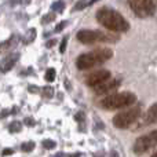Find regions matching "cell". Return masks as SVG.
Here are the masks:
<instances>
[{
	"label": "cell",
	"mask_w": 157,
	"mask_h": 157,
	"mask_svg": "<svg viewBox=\"0 0 157 157\" xmlns=\"http://www.w3.org/2000/svg\"><path fill=\"white\" fill-rule=\"evenodd\" d=\"M51 8L54 11H59V13H61V11H63V8H65V4H63L62 0H58V2H55L54 4L51 6Z\"/></svg>",
	"instance_id": "obj_19"
},
{
	"label": "cell",
	"mask_w": 157,
	"mask_h": 157,
	"mask_svg": "<svg viewBox=\"0 0 157 157\" xmlns=\"http://www.w3.org/2000/svg\"><path fill=\"white\" fill-rule=\"evenodd\" d=\"M136 102V95L130 91L117 92L110 94L101 101V106L106 110H114V109H121L125 106H131Z\"/></svg>",
	"instance_id": "obj_2"
},
{
	"label": "cell",
	"mask_w": 157,
	"mask_h": 157,
	"mask_svg": "<svg viewBox=\"0 0 157 157\" xmlns=\"http://www.w3.org/2000/svg\"><path fill=\"white\" fill-rule=\"evenodd\" d=\"M54 44H55V41H54V40H51L50 43H47V47H52Z\"/></svg>",
	"instance_id": "obj_29"
},
{
	"label": "cell",
	"mask_w": 157,
	"mask_h": 157,
	"mask_svg": "<svg viewBox=\"0 0 157 157\" xmlns=\"http://www.w3.org/2000/svg\"><path fill=\"white\" fill-rule=\"evenodd\" d=\"M77 40L83 44H94L97 41H116L117 37L112 35L101 32V30H90V29H81L76 35Z\"/></svg>",
	"instance_id": "obj_4"
},
{
	"label": "cell",
	"mask_w": 157,
	"mask_h": 157,
	"mask_svg": "<svg viewBox=\"0 0 157 157\" xmlns=\"http://www.w3.org/2000/svg\"><path fill=\"white\" fill-rule=\"evenodd\" d=\"M71 157H80V153H75V155H72Z\"/></svg>",
	"instance_id": "obj_31"
},
{
	"label": "cell",
	"mask_w": 157,
	"mask_h": 157,
	"mask_svg": "<svg viewBox=\"0 0 157 157\" xmlns=\"http://www.w3.org/2000/svg\"><path fill=\"white\" fill-rule=\"evenodd\" d=\"M13 153H14L13 149H4V150L2 152V155H3V156H10V155H13Z\"/></svg>",
	"instance_id": "obj_25"
},
{
	"label": "cell",
	"mask_w": 157,
	"mask_h": 157,
	"mask_svg": "<svg viewBox=\"0 0 157 157\" xmlns=\"http://www.w3.org/2000/svg\"><path fill=\"white\" fill-rule=\"evenodd\" d=\"M18 58H19V54H11V55H8V57H6L4 59L0 62V72L6 73V72L11 71L13 66L15 65V62L18 61Z\"/></svg>",
	"instance_id": "obj_10"
},
{
	"label": "cell",
	"mask_w": 157,
	"mask_h": 157,
	"mask_svg": "<svg viewBox=\"0 0 157 157\" xmlns=\"http://www.w3.org/2000/svg\"><path fill=\"white\" fill-rule=\"evenodd\" d=\"M41 91H43V95L46 98H51L52 95H54V88H52V87H44L43 90H41Z\"/></svg>",
	"instance_id": "obj_20"
},
{
	"label": "cell",
	"mask_w": 157,
	"mask_h": 157,
	"mask_svg": "<svg viewBox=\"0 0 157 157\" xmlns=\"http://www.w3.org/2000/svg\"><path fill=\"white\" fill-rule=\"evenodd\" d=\"M99 62L97 57H95L94 52H87V54H81L77 57L76 59V66L80 71H88V69L97 66Z\"/></svg>",
	"instance_id": "obj_7"
},
{
	"label": "cell",
	"mask_w": 157,
	"mask_h": 157,
	"mask_svg": "<svg viewBox=\"0 0 157 157\" xmlns=\"http://www.w3.org/2000/svg\"><path fill=\"white\" fill-rule=\"evenodd\" d=\"M25 124H29V125H33L35 124V121H33L32 119H25Z\"/></svg>",
	"instance_id": "obj_26"
},
{
	"label": "cell",
	"mask_w": 157,
	"mask_h": 157,
	"mask_svg": "<svg viewBox=\"0 0 157 157\" xmlns=\"http://www.w3.org/2000/svg\"><path fill=\"white\" fill-rule=\"evenodd\" d=\"M66 24H68V22H66V21H62V22H59V24L57 25V28H55V32H61V30H62L63 28L66 26Z\"/></svg>",
	"instance_id": "obj_23"
},
{
	"label": "cell",
	"mask_w": 157,
	"mask_h": 157,
	"mask_svg": "<svg viewBox=\"0 0 157 157\" xmlns=\"http://www.w3.org/2000/svg\"><path fill=\"white\" fill-rule=\"evenodd\" d=\"M29 91L30 92H37L39 88H37V87H29Z\"/></svg>",
	"instance_id": "obj_27"
},
{
	"label": "cell",
	"mask_w": 157,
	"mask_h": 157,
	"mask_svg": "<svg viewBox=\"0 0 157 157\" xmlns=\"http://www.w3.org/2000/svg\"><path fill=\"white\" fill-rule=\"evenodd\" d=\"M41 145H43L44 149H54V147L57 146V144H55L54 141H51V139H44V141L41 142Z\"/></svg>",
	"instance_id": "obj_18"
},
{
	"label": "cell",
	"mask_w": 157,
	"mask_h": 157,
	"mask_svg": "<svg viewBox=\"0 0 157 157\" xmlns=\"http://www.w3.org/2000/svg\"><path fill=\"white\" fill-rule=\"evenodd\" d=\"M95 15H97V21L103 28L112 30V32H127L130 29L128 21H125L124 17L114 8L101 7Z\"/></svg>",
	"instance_id": "obj_1"
},
{
	"label": "cell",
	"mask_w": 157,
	"mask_h": 157,
	"mask_svg": "<svg viewBox=\"0 0 157 157\" xmlns=\"http://www.w3.org/2000/svg\"><path fill=\"white\" fill-rule=\"evenodd\" d=\"M108 78H110V72L106 71V69H99V71H97V72L90 73L88 76L86 77V84L88 87H94V86H97V84L102 83V81L108 80Z\"/></svg>",
	"instance_id": "obj_8"
},
{
	"label": "cell",
	"mask_w": 157,
	"mask_h": 157,
	"mask_svg": "<svg viewBox=\"0 0 157 157\" xmlns=\"http://www.w3.org/2000/svg\"><path fill=\"white\" fill-rule=\"evenodd\" d=\"M18 44V37L17 36H11L10 39H7L6 41H3L0 44V51H7V50H13L14 47Z\"/></svg>",
	"instance_id": "obj_13"
},
{
	"label": "cell",
	"mask_w": 157,
	"mask_h": 157,
	"mask_svg": "<svg viewBox=\"0 0 157 157\" xmlns=\"http://www.w3.org/2000/svg\"><path fill=\"white\" fill-rule=\"evenodd\" d=\"M119 86H120V83L117 80H110V78H108V80H105V81H102V83L94 86L92 88H94V91L97 92L98 95H102V94H108V92L114 91Z\"/></svg>",
	"instance_id": "obj_9"
},
{
	"label": "cell",
	"mask_w": 157,
	"mask_h": 157,
	"mask_svg": "<svg viewBox=\"0 0 157 157\" xmlns=\"http://www.w3.org/2000/svg\"><path fill=\"white\" fill-rule=\"evenodd\" d=\"M19 0H11V3H18Z\"/></svg>",
	"instance_id": "obj_32"
},
{
	"label": "cell",
	"mask_w": 157,
	"mask_h": 157,
	"mask_svg": "<svg viewBox=\"0 0 157 157\" xmlns=\"http://www.w3.org/2000/svg\"><path fill=\"white\" fill-rule=\"evenodd\" d=\"M156 136H157L156 131H152L149 135L139 136V138L135 141V144H134V153L138 156H142L144 153H146L150 147L156 146V142H157Z\"/></svg>",
	"instance_id": "obj_6"
},
{
	"label": "cell",
	"mask_w": 157,
	"mask_h": 157,
	"mask_svg": "<svg viewBox=\"0 0 157 157\" xmlns=\"http://www.w3.org/2000/svg\"><path fill=\"white\" fill-rule=\"evenodd\" d=\"M21 149L22 152H32L35 149V142H25V144H22Z\"/></svg>",
	"instance_id": "obj_17"
},
{
	"label": "cell",
	"mask_w": 157,
	"mask_h": 157,
	"mask_svg": "<svg viewBox=\"0 0 157 157\" xmlns=\"http://www.w3.org/2000/svg\"><path fill=\"white\" fill-rule=\"evenodd\" d=\"M52 157H66V156L63 155V153H57V155H55V156H52Z\"/></svg>",
	"instance_id": "obj_30"
},
{
	"label": "cell",
	"mask_w": 157,
	"mask_h": 157,
	"mask_svg": "<svg viewBox=\"0 0 157 157\" xmlns=\"http://www.w3.org/2000/svg\"><path fill=\"white\" fill-rule=\"evenodd\" d=\"M95 54V57L99 59V62H105V61L110 59L112 57H113V51H112L110 48H97L92 51Z\"/></svg>",
	"instance_id": "obj_11"
},
{
	"label": "cell",
	"mask_w": 157,
	"mask_h": 157,
	"mask_svg": "<svg viewBox=\"0 0 157 157\" xmlns=\"http://www.w3.org/2000/svg\"><path fill=\"white\" fill-rule=\"evenodd\" d=\"M54 18H55L54 14H47V15H44V18L41 19V22H43V24H47V22H51Z\"/></svg>",
	"instance_id": "obj_22"
},
{
	"label": "cell",
	"mask_w": 157,
	"mask_h": 157,
	"mask_svg": "<svg viewBox=\"0 0 157 157\" xmlns=\"http://www.w3.org/2000/svg\"><path fill=\"white\" fill-rule=\"evenodd\" d=\"M86 119V114L83 113V112H78V113L76 114V120L77 121H80V120H84Z\"/></svg>",
	"instance_id": "obj_24"
},
{
	"label": "cell",
	"mask_w": 157,
	"mask_h": 157,
	"mask_svg": "<svg viewBox=\"0 0 157 157\" xmlns=\"http://www.w3.org/2000/svg\"><path fill=\"white\" fill-rule=\"evenodd\" d=\"M44 78H46L47 81H54V78H55V69H52V68L47 69L46 75H44Z\"/></svg>",
	"instance_id": "obj_16"
},
{
	"label": "cell",
	"mask_w": 157,
	"mask_h": 157,
	"mask_svg": "<svg viewBox=\"0 0 157 157\" xmlns=\"http://www.w3.org/2000/svg\"><path fill=\"white\" fill-rule=\"evenodd\" d=\"M156 121H157V106H156V103H153V105L147 109L146 114H145L144 123L145 124H155Z\"/></svg>",
	"instance_id": "obj_12"
},
{
	"label": "cell",
	"mask_w": 157,
	"mask_h": 157,
	"mask_svg": "<svg viewBox=\"0 0 157 157\" xmlns=\"http://www.w3.org/2000/svg\"><path fill=\"white\" fill-rule=\"evenodd\" d=\"M21 123L19 121H13L10 124V128H8V130H10V132H19V131L22 130V127H21Z\"/></svg>",
	"instance_id": "obj_15"
},
{
	"label": "cell",
	"mask_w": 157,
	"mask_h": 157,
	"mask_svg": "<svg viewBox=\"0 0 157 157\" xmlns=\"http://www.w3.org/2000/svg\"><path fill=\"white\" fill-rule=\"evenodd\" d=\"M35 39H36V29L35 28H30V29L26 32V35L24 36V43L29 44V43H32Z\"/></svg>",
	"instance_id": "obj_14"
},
{
	"label": "cell",
	"mask_w": 157,
	"mask_h": 157,
	"mask_svg": "<svg viewBox=\"0 0 157 157\" xmlns=\"http://www.w3.org/2000/svg\"><path fill=\"white\" fill-rule=\"evenodd\" d=\"M128 6L139 18L153 17L156 13V0H128Z\"/></svg>",
	"instance_id": "obj_5"
},
{
	"label": "cell",
	"mask_w": 157,
	"mask_h": 157,
	"mask_svg": "<svg viewBox=\"0 0 157 157\" xmlns=\"http://www.w3.org/2000/svg\"><path fill=\"white\" fill-rule=\"evenodd\" d=\"M66 44H68V37H63L62 41H61V44H59V52H65Z\"/></svg>",
	"instance_id": "obj_21"
},
{
	"label": "cell",
	"mask_w": 157,
	"mask_h": 157,
	"mask_svg": "<svg viewBox=\"0 0 157 157\" xmlns=\"http://www.w3.org/2000/svg\"><path fill=\"white\" fill-rule=\"evenodd\" d=\"M139 117H141V106H132L128 110L120 112L119 114H116L113 117V124L114 127L124 130V128L130 127L131 124H134Z\"/></svg>",
	"instance_id": "obj_3"
},
{
	"label": "cell",
	"mask_w": 157,
	"mask_h": 157,
	"mask_svg": "<svg viewBox=\"0 0 157 157\" xmlns=\"http://www.w3.org/2000/svg\"><path fill=\"white\" fill-rule=\"evenodd\" d=\"M152 157H157V155H156V153H153V155H152Z\"/></svg>",
	"instance_id": "obj_33"
},
{
	"label": "cell",
	"mask_w": 157,
	"mask_h": 157,
	"mask_svg": "<svg viewBox=\"0 0 157 157\" xmlns=\"http://www.w3.org/2000/svg\"><path fill=\"white\" fill-rule=\"evenodd\" d=\"M110 157H119V153H117V152H112L110 153Z\"/></svg>",
	"instance_id": "obj_28"
}]
</instances>
